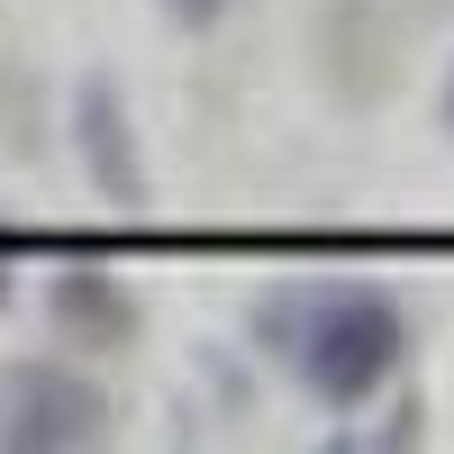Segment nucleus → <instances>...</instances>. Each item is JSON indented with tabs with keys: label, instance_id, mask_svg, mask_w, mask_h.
Segmentation results:
<instances>
[{
	"label": "nucleus",
	"instance_id": "1",
	"mask_svg": "<svg viewBox=\"0 0 454 454\" xmlns=\"http://www.w3.org/2000/svg\"><path fill=\"white\" fill-rule=\"evenodd\" d=\"M254 327H263V346H273L318 400H336V409L372 400V391L400 372V346H409L400 309H391L382 291H364V282L273 291V300L254 309Z\"/></svg>",
	"mask_w": 454,
	"mask_h": 454
},
{
	"label": "nucleus",
	"instance_id": "2",
	"mask_svg": "<svg viewBox=\"0 0 454 454\" xmlns=\"http://www.w3.org/2000/svg\"><path fill=\"white\" fill-rule=\"evenodd\" d=\"M91 436H100V391H82L73 372L19 364L10 382H0V445L55 454V445H91Z\"/></svg>",
	"mask_w": 454,
	"mask_h": 454
},
{
	"label": "nucleus",
	"instance_id": "3",
	"mask_svg": "<svg viewBox=\"0 0 454 454\" xmlns=\"http://www.w3.org/2000/svg\"><path fill=\"white\" fill-rule=\"evenodd\" d=\"M73 145H82V173L100 182L119 209L145 200V173H137V128H128V91L109 82V73H91L82 100H73Z\"/></svg>",
	"mask_w": 454,
	"mask_h": 454
},
{
	"label": "nucleus",
	"instance_id": "4",
	"mask_svg": "<svg viewBox=\"0 0 454 454\" xmlns=\"http://www.w3.org/2000/svg\"><path fill=\"white\" fill-rule=\"evenodd\" d=\"M55 327L91 336V346H128V336H137V309H128L119 282H100V273H64V282H55Z\"/></svg>",
	"mask_w": 454,
	"mask_h": 454
},
{
	"label": "nucleus",
	"instance_id": "5",
	"mask_svg": "<svg viewBox=\"0 0 454 454\" xmlns=\"http://www.w3.org/2000/svg\"><path fill=\"white\" fill-rule=\"evenodd\" d=\"M164 10H173L182 27H218V19H227V0H164Z\"/></svg>",
	"mask_w": 454,
	"mask_h": 454
},
{
	"label": "nucleus",
	"instance_id": "6",
	"mask_svg": "<svg viewBox=\"0 0 454 454\" xmlns=\"http://www.w3.org/2000/svg\"><path fill=\"white\" fill-rule=\"evenodd\" d=\"M445 119H454V82H445Z\"/></svg>",
	"mask_w": 454,
	"mask_h": 454
}]
</instances>
